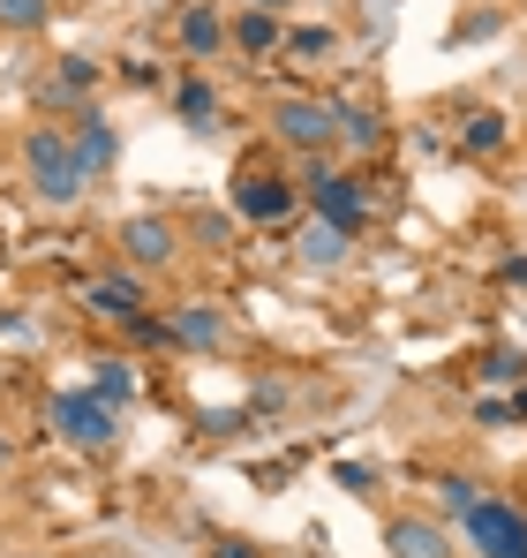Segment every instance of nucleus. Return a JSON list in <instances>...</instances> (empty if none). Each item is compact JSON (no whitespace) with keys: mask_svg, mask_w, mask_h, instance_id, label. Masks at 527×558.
<instances>
[{"mask_svg":"<svg viewBox=\"0 0 527 558\" xmlns=\"http://www.w3.org/2000/svg\"><path fill=\"white\" fill-rule=\"evenodd\" d=\"M69 144H76V167H84V182H98V174L121 159V136H113V121H98V113H84V129H76Z\"/></svg>","mask_w":527,"mask_h":558,"instance_id":"1a4fd4ad","label":"nucleus"},{"mask_svg":"<svg viewBox=\"0 0 527 558\" xmlns=\"http://www.w3.org/2000/svg\"><path fill=\"white\" fill-rule=\"evenodd\" d=\"M181 46H188L196 61H211V53L226 46V23H219V8H188V15H181Z\"/></svg>","mask_w":527,"mask_h":558,"instance_id":"9b49d317","label":"nucleus"},{"mask_svg":"<svg viewBox=\"0 0 527 558\" xmlns=\"http://www.w3.org/2000/svg\"><path fill=\"white\" fill-rule=\"evenodd\" d=\"M347 257V234L332 227V219H317L309 234H302V265H340Z\"/></svg>","mask_w":527,"mask_h":558,"instance_id":"dca6fc26","label":"nucleus"},{"mask_svg":"<svg viewBox=\"0 0 527 558\" xmlns=\"http://www.w3.org/2000/svg\"><path fill=\"white\" fill-rule=\"evenodd\" d=\"M482 371L498 377V385H520V377H527V355H520V348H505V355H490Z\"/></svg>","mask_w":527,"mask_h":558,"instance_id":"412c9836","label":"nucleus"},{"mask_svg":"<svg viewBox=\"0 0 527 558\" xmlns=\"http://www.w3.org/2000/svg\"><path fill=\"white\" fill-rule=\"evenodd\" d=\"M53 15V0H0V31H38Z\"/></svg>","mask_w":527,"mask_h":558,"instance_id":"a211bd4d","label":"nucleus"},{"mask_svg":"<svg viewBox=\"0 0 527 558\" xmlns=\"http://www.w3.org/2000/svg\"><path fill=\"white\" fill-rule=\"evenodd\" d=\"M53 430H61L69 446H84V453H106V446L121 438V415H113V400H98V392H53Z\"/></svg>","mask_w":527,"mask_h":558,"instance_id":"7ed1b4c3","label":"nucleus"},{"mask_svg":"<svg viewBox=\"0 0 527 558\" xmlns=\"http://www.w3.org/2000/svg\"><path fill=\"white\" fill-rule=\"evenodd\" d=\"M340 144H354V151H377V144H384V121H377L369 106H340Z\"/></svg>","mask_w":527,"mask_h":558,"instance_id":"2eb2a0df","label":"nucleus"},{"mask_svg":"<svg viewBox=\"0 0 527 558\" xmlns=\"http://www.w3.org/2000/svg\"><path fill=\"white\" fill-rule=\"evenodd\" d=\"M384 551L392 558H452L438 521H415V513H400V521H384Z\"/></svg>","mask_w":527,"mask_h":558,"instance_id":"6e6552de","label":"nucleus"},{"mask_svg":"<svg viewBox=\"0 0 527 558\" xmlns=\"http://www.w3.org/2000/svg\"><path fill=\"white\" fill-rule=\"evenodd\" d=\"M513 415H527V377H520V385H513Z\"/></svg>","mask_w":527,"mask_h":558,"instance_id":"393cba45","label":"nucleus"},{"mask_svg":"<svg viewBox=\"0 0 527 558\" xmlns=\"http://www.w3.org/2000/svg\"><path fill=\"white\" fill-rule=\"evenodd\" d=\"M249 8H264V15H279V8H286V0H249Z\"/></svg>","mask_w":527,"mask_h":558,"instance_id":"a878e982","label":"nucleus"},{"mask_svg":"<svg viewBox=\"0 0 527 558\" xmlns=\"http://www.w3.org/2000/svg\"><path fill=\"white\" fill-rule=\"evenodd\" d=\"M90 84H98V61L69 53V61H61V98H69V92H90Z\"/></svg>","mask_w":527,"mask_h":558,"instance_id":"aec40b11","label":"nucleus"},{"mask_svg":"<svg viewBox=\"0 0 527 558\" xmlns=\"http://www.w3.org/2000/svg\"><path fill=\"white\" fill-rule=\"evenodd\" d=\"M234 211L257 219V227H279V219L294 211V182H279V174H264V167H242V174H234Z\"/></svg>","mask_w":527,"mask_h":558,"instance_id":"39448f33","label":"nucleus"},{"mask_svg":"<svg viewBox=\"0 0 527 558\" xmlns=\"http://www.w3.org/2000/svg\"><path fill=\"white\" fill-rule=\"evenodd\" d=\"M226 38H234V46H242L249 61H264V53L279 46V15H264V8H249V15H242V23H234Z\"/></svg>","mask_w":527,"mask_h":558,"instance_id":"ddd939ff","label":"nucleus"},{"mask_svg":"<svg viewBox=\"0 0 527 558\" xmlns=\"http://www.w3.org/2000/svg\"><path fill=\"white\" fill-rule=\"evenodd\" d=\"M23 174L46 204H76L84 196V167H76V144L61 129H30L23 136Z\"/></svg>","mask_w":527,"mask_h":558,"instance_id":"f257e3e1","label":"nucleus"},{"mask_svg":"<svg viewBox=\"0 0 527 558\" xmlns=\"http://www.w3.org/2000/svg\"><path fill=\"white\" fill-rule=\"evenodd\" d=\"M459 144H467V151H498V144H505V121H498V113H467Z\"/></svg>","mask_w":527,"mask_h":558,"instance_id":"f3484780","label":"nucleus"},{"mask_svg":"<svg viewBox=\"0 0 527 558\" xmlns=\"http://www.w3.org/2000/svg\"><path fill=\"white\" fill-rule=\"evenodd\" d=\"M174 340H181V348H219V340H226V317H219V310H196V302H188V310L174 317Z\"/></svg>","mask_w":527,"mask_h":558,"instance_id":"f8f14e48","label":"nucleus"},{"mask_svg":"<svg viewBox=\"0 0 527 558\" xmlns=\"http://www.w3.org/2000/svg\"><path fill=\"white\" fill-rule=\"evenodd\" d=\"M90 310L113 317V325H128V317H144V287L128 272H106V279H90Z\"/></svg>","mask_w":527,"mask_h":558,"instance_id":"9d476101","label":"nucleus"},{"mask_svg":"<svg viewBox=\"0 0 527 558\" xmlns=\"http://www.w3.org/2000/svg\"><path fill=\"white\" fill-rule=\"evenodd\" d=\"M459 529H467V544L482 558H527V513L505 506V498H475L459 513Z\"/></svg>","mask_w":527,"mask_h":558,"instance_id":"f03ea898","label":"nucleus"},{"mask_svg":"<svg viewBox=\"0 0 527 558\" xmlns=\"http://www.w3.org/2000/svg\"><path fill=\"white\" fill-rule=\"evenodd\" d=\"M174 250H181V234H174V219H159V211H144V219H128V227H121V257H128V265H144V272L174 265Z\"/></svg>","mask_w":527,"mask_h":558,"instance_id":"423d86ee","label":"nucleus"},{"mask_svg":"<svg viewBox=\"0 0 527 558\" xmlns=\"http://www.w3.org/2000/svg\"><path fill=\"white\" fill-rule=\"evenodd\" d=\"M475 498H482V490H475V483H467V475H444V513H467V506H475Z\"/></svg>","mask_w":527,"mask_h":558,"instance_id":"5701e85b","label":"nucleus"},{"mask_svg":"<svg viewBox=\"0 0 527 558\" xmlns=\"http://www.w3.org/2000/svg\"><path fill=\"white\" fill-rule=\"evenodd\" d=\"M302 182H309V204H317V219H332L340 234H354V227H361V189H354L347 174H332V167H309Z\"/></svg>","mask_w":527,"mask_h":558,"instance_id":"0eeeda50","label":"nucleus"},{"mask_svg":"<svg viewBox=\"0 0 527 558\" xmlns=\"http://www.w3.org/2000/svg\"><path fill=\"white\" fill-rule=\"evenodd\" d=\"M211 558H257V551H249V544H219Z\"/></svg>","mask_w":527,"mask_h":558,"instance_id":"b1692460","label":"nucleus"},{"mask_svg":"<svg viewBox=\"0 0 527 558\" xmlns=\"http://www.w3.org/2000/svg\"><path fill=\"white\" fill-rule=\"evenodd\" d=\"M286 53H302V61H317V53H332V31H324V23H302V31L286 38Z\"/></svg>","mask_w":527,"mask_h":558,"instance_id":"6ab92c4d","label":"nucleus"},{"mask_svg":"<svg viewBox=\"0 0 527 558\" xmlns=\"http://www.w3.org/2000/svg\"><path fill=\"white\" fill-rule=\"evenodd\" d=\"M174 113L188 121V129H211V121H219V92H211L204 76H188V84L174 92Z\"/></svg>","mask_w":527,"mask_h":558,"instance_id":"4468645a","label":"nucleus"},{"mask_svg":"<svg viewBox=\"0 0 527 558\" xmlns=\"http://www.w3.org/2000/svg\"><path fill=\"white\" fill-rule=\"evenodd\" d=\"M8 461H15V453H8V438H0V468H8Z\"/></svg>","mask_w":527,"mask_h":558,"instance_id":"bb28decb","label":"nucleus"},{"mask_svg":"<svg viewBox=\"0 0 527 558\" xmlns=\"http://www.w3.org/2000/svg\"><path fill=\"white\" fill-rule=\"evenodd\" d=\"M271 129H279V144H294V151H324V144L340 136V106H324V98H279V106H271Z\"/></svg>","mask_w":527,"mask_h":558,"instance_id":"20e7f679","label":"nucleus"},{"mask_svg":"<svg viewBox=\"0 0 527 558\" xmlns=\"http://www.w3.org/2000/svg\"><path fill=\"white\" fill-rule=\"evenodd\" d=\"M128 385H136V377L121 371V363H106V371H98V385H90V392H98V400H128Z\"/></svg>","mask_w":527,"mask_h":558,"instance_id":"4be33fe9","label":"nucleus"}]
</instances>
